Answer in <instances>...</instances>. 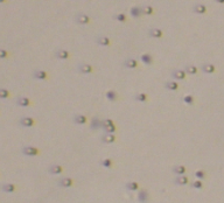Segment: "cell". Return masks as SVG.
<instances>
[{"instance_id":"obj_21","label":"cell","mask_w":224,"mask_h":203,"mask_svg":"<svg viewBox=\"0 0 224 203\" xmlns=\"http://www.w3.org/2000/svg\"><path fill=\"white\" fill-rule=\"evenodd\" d=\"M102 127V120L98 117H94L90 121V129L91 130H98Z\"/></svg>"},{"instance_id":"obj_7","label":"cell","mask_w":224,"mask_h":203,"mask_svg":"<svg viewBox=\"0 0 224 203\" xmlns=\"http://www.w3.org/2000/svg\"><path fill=\"white\" fill-rule=\"evenodd\" d=\"M75 21L81 25H86L90 22V16L88 14H84V13H80L75 16Z\"/></svg>"},{"instance_id":"obj_28","label":"cell","mask_w":224,"mask_h":203,"mask_svg":"<svg viewBox=\"0 0 224 203\" xmlns=\"http://www.w3.org/2000/svg\"><path fill=\"white\" fill-rule=\"evenodd\" d=\"M105 97L109 99L110 102H116L118 99V93L113 90H109V91L105 93Z\"/></svg>"},{"instance_id":"obj_35","label":"cell","mask_w":224,"mask_h":203,"mask_svg":"<svg viewBox=\"0 0 224 203\" xmlns=\"http://www.w3.org/2000/svg\"><path fill=\"white\" fill-rule=\"evenodd\" d=\"M195 176L200 180H204L205 178H207V173H205V170H203V169H199V170L195 172Z\"/></svg>"},{"instance_id":"obj_3","label":"cell","mask_w":224,"mask_h":203,"mask_svg":"<svg viewBox=\"0 0 224 203\" xmlns=\"http://www.w3.org/2000/svg\"><path fill=\"white\" fill-rule=\"evenodd\" d=\"M77 70H78V73L84 74V75L92 74L95 71L94 67H92L91 64H88V63H80V64L77 65Z\"/></svg>"},{"instance_id":"obj_18","label":"cell","mask_w":224,"mask_h":203,"mask_svg":"<svg viewBox=\"0 0 224 203\" xmlns=\"http://www.w3.org/2000/svg\"><path fill=\"white\" fill-rule=\"evenodd\" d=\"M124 67L127 69H135V68H138V61L134 58H127V60H125Z\"/></svg>"},{"instance_id":"obj_8","label":"cell","mask_w":224,"mask_h":203,"mask_svg":"<svg viewBox=\"0 0 224 203\" xmlns=\"http://www.w3.org/2000/svg\"><path fill=\"white\" fill-rule=\"evenodd\" d=\"M174 183L176 184V186H186V184L189 183V179L185 174L177 175L176 178L174 179Z\"/></svg>"},{"instance_id":"obj_26","label":"cell","mask_w":224,"mask_h":203,"mask_svg":"<svg viewBox=\"0 0 224 203\" xmlns=\"http://www.w3.org/2000/svg\"><path fill=\"white\" fill-rule=\"evenodd\" d=\"M185 71L188 75H196L197 74V67L194 64H187V65H185Z\"/></svg>"},{"instance_id":"obj_32","label":"cell","mask_w":224,"mask_h":203,"mask_svg":"<svg viewBox=\"0 0 224 203\" xmlns=\"http://www.w3.org/2000/svg\"><path fill=\"white\" fill-rule=\"evenodd\" d=\"M99 164H100V166H103L104 168L110 169L112 166H113V161H112L111 159H104V160H102Z\"/></svg>"},{"instance_id":"obj_16","label":"cell","mask_w":224,"mask_h":203,"mask_svg":"<svg viewBox=\"0 0 224 203\" xmlns=\"http://www.w3.org/2000/svg\"><path fill=\"white\" fill-rule=\"evenodd\" d=\"M33 77L35 79L44 81V79H48V73H46L44 70H35L33 73Z\"/></svg>"},{"instance_id":"obj_4","label":"cell","mask_w":224,"mask_h":203,"mask_svg":"<svg viewBox=\"0 0 224 203\" xmlns=\"http://www.w3.org/2000/svg\"><path fill=\"white\" fill-rule=\"evenodd\" d=\"M187 73L185 71V69H175L172 71V77L176 81H183L186 79Z\"/></svg>"},{"instance_id":"obj_25","label":"cell","mask_w":224,"mask_h":203,"mask_svg":"<svg viewBox=\"0 0 224 203\" xmlns=\"http://www.w3.org/2000/svg\"><path fill=\"white\" fill-rule=\"evenodd\" d=\"M1 189H2V192H5V193H14L16 187H15V184L13 183H4L1 186Z\"/></svg>"},{"instance_id":"obj_31","label":"cell","mask_w":224,"mask_h":203,"mask_svg":"<svg viewBox=\"0 0 224 203\" xmlns=\"http://www.w3.org/2000/svg\"><path fill=\"white\" fill-rule=\"evenodd\" d=\"M182 101L183 103H186L187 105H194V103H195V98L194 96H191V95H187L182 98Z\"/></svg>"},{"instance_id":"obj_27","label":"cell","mask_w":224,"mask_h":203,"mask_svg":"<svg viewBox=\"0 0 224 203\" xmlns=\"http://www.w3.org/2000/svg\"><path fill=\"white\" fill-rule=\"evenodd\" d=\"M140 58H141V62H144L145 64H147V65L153 64V56L149 55V54H143V55L140 56Z\"/></svg>"},{"instance_id":"obj_14","label":"cell","mask_w":224,"mask_h":203,"mask_svg":"<svg viewBox=\"0 0 224 203\" xmlns=\"http://www.w3.org/2000/svg\"><path fill=\"white\" fill-rule=\"evenodd\" d=\"M148 34H149V36L153 38V39H160V38H162V35H163L162 30L159 28H149L148 29Z\"/></svg>"},{"instance_id":"obj_20","label":"cell","mask_w":224,"mask_h":203,"mask_svg":"<svg viewBox=\"0 0 224 203\" xmlns=\"http://www.w3.org/2000/svg\"><path fill=\"white\" fill-rule=\"evenodd\" d=\"M74 123L77 125H83L86 123V117L81 113H76V115H74Z\"/></svg>"},{"instance_id":"obj_11","label":"cell","mask_w":224,"mask_h":203,"mask_svg":"<svg viewBox=\"0 0 224 203\" xmlns=\"http://www.w3.org/2000/svg\"><path fill=\"white\" fill-rule=\"evenodd\" d=\"M63 172V167L61 165H52L48 167V173H50L53 175H57L61 174Z\"/></svg>"},{"instance_id":"obj_13","label":"cell","mask_w":224,"mask_h":203,"mask_svg":"<svg viewBox=\"0 0 224 203\" xmlns=\"http://www.w3.org/2000/svg\"><path fill=\"white\" fill-rule=\"evenodd\" d=\"M193 12L196 14H205L207 13V6L203 4H195L193 6Z\"/></svg>"},{"instance_id":"obj_15","label":"cell","mask_w":224,"mask_h":203,"mask_svg":"<svg viewBox=\"0 0 224 203\" xmlns=\"http://www.w3.org/2000/svg\"><path fill=\"white\" fill-rule=\"evenodd\" d=\"M15 104H16L18 106L27 107L30 105V101H29L27 97H18L16 101H15Z\"/></svg>"},{"instance_id":"obj_30","label":"cell","mask_w":224,"mask_h":203,"mask_svg":"<svg viewBox=\"0 0 224 203\" xmlns=\"http://www.w3.org/2000/svg\"><path fill=\"white\" fill-rule=\"evenodd\" d=\"M148 99V96L146 93H137L135 96H134V101L137 102H140V103H146Z\"/></svg>"},{"instance_id":"obj_40","label":"cell","mask_w":224,"mask_h":203,"mask_svg":"<svg viewBox=\"0 0 224 203\" xmlns=\"http://www.w3.org/2000/svg\"><path fill=\"white\" fill-rule=\"evenodd\" d=\"M0 2H6V0H0Z\"/></svg>"},{"instance_id":"obj_29","label":"cell","mask_w":224,"mask_h":203,"mask_svg":"<svg viewBox=\"0 0 224 203\" xmlns=\"http://www.w3.org/2000/svg\"><path fill=\"white\" fill-rule=\"evenodd\" d=\"M130 13H131V15H132L133 18H139V16H141V14H143L141 7H132V8L130 10Z\"/></svg>"},{"instance_id":"obj_17","label":"cell","mask_w":224,"mask_h":203,"mask_svg":"<svg viewBox=\"0 0 224 203\" xmlns=\"http://www.w3.org/2000/svg\"><path fill=\"white\" fill-rule=\"evenodd\" d=\"M116 141V135L113 133H106L102 137V142L104 144H113Z\"/></svg>"},{"instance_id":"obj_10","label":"cell","mask_w":224,"mask_h":203,"mask_svg":"<svg viewBox=\"0 0 224 203\" xmlns=\"http://www.w3.org/2000/svg\"><path fill=\"white\" fill-rule=\"evenodd\" d=\"M96 42L102 46V47H109L110 44H111V41L107 36H104V35H99V36H97L96 38Z\"/></svg>"},{"instance_id":"obj_6","label":"cell","mask_w":224,"mask_h":203,"mask_svg":"<svg viewBox=\"0 0 224 203\" xmlns=\"http://www.w3.org/2000/svg\"><path fill=\"white\" fill-rule=\"evenodd\" d=\"M34 124H35V119L32 117H22L19 120V125L24 126V127H32Z\"/></svg>"},{"instance_id":"obj_37","label":"cell","mask_w":224,"mask_h":203,"mask_svg":"<svg viewBox=\"0 0 224 203\" xmlns=\"http://www.w3.org/2000/svg\"><path fill=\"white\" fill-rule=\"evenodd\" d=\"M0 97H1V99L8 98V97H10V91H8L7 89H1V90H0Z\"/></svg>"},{"instance_id":"obj_12","label":"cell","mask_w":224,"mask_h":203,"mask_svg":"<svg viewBox=\"0 0 224 203\" xmlns=\"http://www.w3.org/2000/svg\"><path fill=\"white\" fill-rule=\"evenodd\" d=\"M69 56H70V54L66 49H57L55 52V57L58 58V60H68Z\"/></svg>"},{"instance_id":"obj_22","label":"cell","mask_w":224,"mask_h":203,"mask_svg":"<svg viewBox=\"0 0 224 203\" xmlns=\"http://www.w3.org/2000/svg\"><path fill=\"white\" fill-rule=\"evenodd\" d=\"M148 198H149L148 192L147 190H145V189H141L138 194V201L139 202H147Z\"/></svg>"},{"instance_id":"obj_19","label":"cell","mask_w":224,"mask_h":203,"mask_svg":"<svg viewBox=\"0 0 224 203\" xmlns=\"http://www.w3.org/2000/svg\"><path fill=\"white\" fill-rule=\"evenodd\" d=\"M165 88L169 91H177L179 90V83L175 82V81H168V82L165 83Z\"/></svg>"},{"instance_id":"obj_38","label":"cell","mask_w":224,"mask_h":203,"mask_svg":"<svg viewBox=\"0 0 224 203\" xmlns=\"http://www.w3.org/2000/svg\"><path fill=\"white\" fill-rule=\"evenodd\" d=\"M0 57L1 58L8 57V52H7L6 49H1V50H0Z\"/></svg>"},{"instance_id":"obj_24","label":"cell","mask_w":224,"mask_h":203,"mask_svg":"<svg viewBox=\"0 0 224 203\" xmlns=\"http://www.w3.org/2000/svg\"><path fill=\"white\" fill-rule=\"evenodd\" d=\"M172 172L176 175H182L187 172V168L185 166H182V165H179V166H174V167H173Z\"/></svg>"},{"instance_id":"obj_9","label":"cell","mask_w":224,"mask_h":203,"mask_svg":"<svg viewBox=\"0 0 224 203\" xmlns=\"http://www.w3.org/2000/svg\"><path fill=\"white\" fill-rule=\"evenodd\" d=\"M201 70L204 74H214L216 73V67L211 63H204L201 65Z\"/></svg>"},{"instance_id":"obj_2","label":"cell","mask_w":224,"mask_h":203,"mask_svg":"<svg viewBox=\"0 0 224 203\" xmlns=\"http://www.w3.org/2000/svg\"><path fill=\"white\" fill-rule=\"evenodd\" d=\"M102 129L106 133H115L116 132V126L111 119H103L102 120Z\"/></svg>"},{"instance_id":"obj_23","label":"cell","mask_w":224,"mask_h":203,"mask_svg":"<svg viewBox=\"0 0 224 203\" xmlns=\"http://www.w3.org/2000/svg\"><path fill=\"white\" fill-rule=\"evenodd\" d=\"M125 188L130 192H137V190H139V183L135 181H130L125 184Z\"/></svg>"},{"instance_id":"obj_36","label":"cell","mask_w":224,"mask_h":203,"mask_svg":"<svg viewBox=\"0 0 224 203\" xmlns=\"http://www.w3.org/2000/svg\"><path fill=\"white\" fill-rule=\"evenodd\" d=\"M113 19L119 21V22H125V21L127 20V18H126V15H125L124 13H118V14L113 15Z\"/></svg>"},{"instance_id":"obj_39","label":"cell","mask_w":224,"mask_h":203,"mask_svg":"<svg viewBox=\"0 0 224 203\" xmlns=\"http://www.w3.org/2000/svg\"><path fill=\"white\" fill-rule=\"evenodd\" d=\"M216 2H218V4H224V0H214Z\"/></svg>"},{"instance_id":"obj_5","label":"cell","mask_w":224,"mask_h":203,"mask_svg":"<svg viewBox=\"0 0 224 203\" xmlns=\"http://www.w3.org/2000/svg\"><path fill=\"white\" fill-rule=\"evenodd\" d=\"M57 184L61 188H70L74 186V180L70 178H62L57 181Z\"/></svg>"},{"instance_id":"obj_34","label":"cell","mask_w":224,"mask_h":203,"mask_svg":"<svg viewBox=\"0 0 224 203\" xmlns=\"http://www.w3.org/2000/svg\"><path fill=\"white\" fill-rule=\"evenodd\" d=\"M141 12H143V14L151 15L154 13V10H153V7H151V6H141Z\"/></svg>"},{"instance_id":"obj_33","label":"cell","mask_w":224,"mask_h":203,"mask_svg":"<svg viewBox=\"0 0 224 203\" xmlns=\"http://www.w3.org/2000/svg\"><path fill=\"white\" fill-rule=\"evenodd\" d=\"M190 187L194 189H202L203 188V182L201 181L200 179L199 180H195V181H193L190 183Z\"/></svg>"},{"instance_id":"obj_1","label":"cell","mask_w":224,"mask_h":203,"mask_svg":"<svg viewBox=\"0 0 224 203\" xmlns=\"http://www.w3.org/2000/svg\"><path fill=\"white\" fill-rule=\"evenodd\" d=\"M21 153L26 156H36L40 154V150L34 146H25L21 148Z\"/></svg>"}]
</instances>
